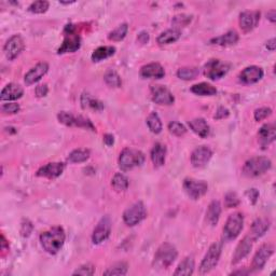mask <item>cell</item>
Instances as JSON below:
<instances>
[{"instance_id": "11a10c76", "label": "cell", "mask_w": 276, "mask_h": 276, "mask_svg": "<svg viewBox=\"0 0 276 276\" xmlns=\"http://www.w3.org/2000/svg\"><path fill=\"white\" fill-rule=\"evenodd\" d=\"M138 41H139L140 43H143V44L147 43L148 41H149V35H148V33H145V32L140 33L139 36H138Z\"/></svg>"}, {"instance_id": "d6a6232c", "label": "cell", "mask_w": 276, "mask_h": 276, "mask_svg": "<svg viewBox=\"0 0 276 276\" xmlns=\"http://www.w3.org/2000/svg\"><path fill=\"white\" fill-rule=\"evenodd\" d=\"M179 38H180V32L178 29L173 28V29H168V30H165V32L161 33L157 41L159 44H170L173 42H176V41Z\"/></svg>"}, {"instance_id": "91938a15", "label": "cell", "mask_w": 276, "mask_h": 276, "mask_svg": "<svg viewBox=\"0 0 276 276\" xmlns=\"http://www.w3.org/2000/svg\"><path fill=\"white\" fill-rule=\"evenodd\" d=\"M231 274H232V275H236V274H242V275H243V274H248V271H241V270H239V271H236V272H233V273H231Z\"/></svg>"}, {"instance_id": "bcb514c9", "label": "cell", "mask_w": 276, "mask_h": 276, "mask_svg": "<svg viewBox=\"0 0 276 276\" xmlns=\"http://www.w3.org/2000/svg\"><path fill=\"white\" fill-rule=\"evenodd\" d=\"M239 204V199L235 192H229L225 196V205L228 208L236 207Z\"/></svg>"}, {"instance_id": "7a4b0ae2", "label": "cell", "mask_w": 276, "mask_h": 276, "mask_svg": "<svg viewBox=\"0 0 276 276\" xmlns=\"http://www.w3.org/2000/svg\"><path fill=\"white\" fill-rule=\"evenodd\" d=\"M178 257L177 249L170 243H164L158 248L157 253L154 255L153 267L158 269H169L171 264L175 262V260Z\"/></svg>"}, {"instance_id": "44dd1931", "label": "cell", "mask_w": 276, "mask_h": 276, "mask_svg": "<svg viewBox=\"0 0 276 276\" xmlns=\"http://www.w3.org/2000/svg\"><path fill=\"white\" fill-rule=\"evenodd\" d=\"M239 81L244 85H253L257 83L263 78V70L258 66L246 67L238 76Z\"/></svg>"}, {"instance_id": "4fadbf2b", "label": "cell", "mask_w": 276, "mask_h": 276, "mask_svg": "<svg viewBox=\"0 0 276 276\" xmlns=\"http://www.w3.org/2000/svg\"><path fill=\"white\" fill-rule=\"evenodd\" d=\"M151 98L158 105L170 106L173 105L175 97L168 87L164 85H151L150 87Z\"/></svg>"}, {"instance_id": "680465c9", "label": "cell", "mask_w": 276, "mask_h": 276, "mask_svg": "<svg viewBox=\"0 0 276 276\" xmlns=\"http://www.w3.org/2000/svg\"><path fill=\"white\" fill-rule=\"evenodd\" d=\"M276 11L275 10H271L270 12H268V19L271 21L272 23H275V21H276Z\"/></svg>"}, {"instance_id": "d4e9b609", "label": "cell", "mask_w": 276, "mask_h": 276, "mask_svg": "<svg viewBox=\"0 0 276 276\" xmlns=\"http://www.w3.org/2000/svg\"><path fill=\"white\" fill-rule=\"evenodd\" d=\"M259 137L260 145L262 146L263 149L272 144L276 137V128L274 124H264V126L259 129Z\"/></svg>"}, {"instance_id": "6f0895ef", "label": "cell", "mask_w": 276, "mask_h": 276, "mask_svg": "<svg viewBox=\"0 0 276 276\" xmlns=\"http://www.w3.org/2000/svg\"><path fill=\"white\" fill-rule=\"evenodd\" d=\"M1 251H2V253L9 251V244L7 243V239H6V237H4L3 234L1 235Z\"/></svg>"}, {"instance_id": "4316f807", "label": "cell", "mask_w": 276, "mask_h": 276, "mask_svg": "<svg viewBox=\"0 0 276 276\" xmlns=\"http://www.w3.org/2000/svg\"><path fill=\"white\" fill-rule=\"evenodd\" d=\"M189 127L196 135L202 138H206L211 133V127L203 118H196L189 121Z\"/></svg>"}, {"instance_id": "3957f363", "label": "cell", "mask_w": 276, "mask_h": 276, "mask_svg": "<svg viewBox=\"0 0 276 276\" xmlns=\"http://www.w3.org/2000/svg\"><path fill=\"white\" fill-rule=\"evenodd\" d=\"M145 162V154L142 151L131 148L122 150L119 157V166L124 171L131 170L138 166H142Z\"/></svg>"}, {"instance_id": "603a6c76", "label": "cell", "mask_w": 276, "mask_h": 276, "mask_svg": "<svg viewBox=\"0 0 276 276\" xmlns=\"http://www.w3.org/2000/svg\"><path fill=\"white\" fill-rule=\"evenodd\" d=\"M139 74L144 79H161L165 76V70L159 63H150L143 66Z\"/></svg>"}, {"instance_id": "e575fe53", "label": "cell", "mask_w": 276, "mask_h": 276, "mask_svg": "<svg viewBox=\"0 0 276 276\" xmlns=\"http://www.w3.org/2000/svg\"><path fill=\"white\" fill-rule=\"evenodd\" d=\"M147 126L153 134H160L163 129L162 121H161V119L157 112H151L149 114L147 118Z\"/></svg>"}, {"instance_id": "7dc6e473", "label": "cell", "mask_w": 276, "mask_h": 276, "mask_svg": "<svg viewBox=\"0 0 276 276\" xmlns=\"http://www.w3.org/2000/svg\"><path fill=\"white\" fill-rule=\"evenodd\" d=\"M20 105L17 103H8L3 104L1 106V111L3 114H15L20 111Z\"/></svg>"}, {"instance_id": "ee69618b", "label": "cell", "mask_w": 276, "mask_h": 276, "mask_svg": "<svg viewBox=\"0 0 276 276\" xmlns=\"http://www.w3.org/2000/svg\"><path fill=\"white\" fill-rule=\"evenodd\" d=\"M95 273V267L91 263H85L78 268L72 275H83V276H91Z\"/></svg>"}, {"instance_id": "f35d334b", "label": "cell", "mask_w": 276, "mask_h": 276, "mask_svg": "<svg viewBox=\"0 0 276 276\" xmlns=\"http://www.w3.org/2000/svg\"><path fill=\"white\" fill-rule=\"evenodd\" d=\"M128 32V25L127 23L119 25L116 29H113L112 32L109 33L108 39L111 41H121L127 37Z\"/></svg>"}, {"instance_id": "f6af8a7d", "label": "cell", "mask_w": 276, "mask_h": 276, "mask_svg": "<svg viewBox=\"0 0 276 276\" xmlns=\"http://www.w3.org/2000/svg\"><path fill=\"white\" fill-rule=\"evenodd\" d=\"M271 114H272V109L269 107H261L255 110L254 117L256 121H262V120L270 117Z\"/></svg>"}, {"instance_id": "f5cc1de1", "label": "cell", "mask_w": 276, "mask_h": 276, "mask_svg": "<svg viewBox=\"0 0 276 276\" xmlns=\"http://www.w3.org/2000/svg\"><path fill=\"white\" fill-rule=\"evenodd\" d=\"M229 116V110L225 107H219L215 114V119H225Z\"/></svg>"}, {"instance_id": "ac0fdd59", "label": "cell", "mask_w": 276, "mask_h": 276, "mask_svg": "<svg viewBox=\"0 0 276 276\" xmlns=\"http://www.w3.org/2000/svg\"><path fill=\"white\" fill-rule=\"evenodd\" d=\"M65 170V164L61 162H51L45 164L37 170L38 177H44V178L49 179H55L57 177H60L63 171Z\"/></svg>"}, {"instance_id": "681fc988", "label": "cell", "mask_w": 276, "mask_h": 276, "mask_svg": "<svg viewBox=\"0 0 276 276\" xmlns=\"http://www.w3.org/2000/svg\"><path fill=\"white\" fill-rule=\"evenodd\" d=\"M33 225L32 222L26 220L22 223V227H21V234H22V236L24 237H28L30 235V233L33 231Z\"/></svg>"}, {"instance_id": "f1b7e54d", "label": "cell", "mask_w": 276, "mask_h": 276, "mask_svg": "<svg viewBox=\"0 0 276 276\" xmlns=\"http://www.w3.org/2000/svg\"><path fill=\"white\" fill-rule=\"evenodd\" d=\"M166 159V147L164 145L157 143L152 150H151V160L154 164L155 168H161L165 163Z\"/></svg>"}, {"instance_id": "8d00e7d4", "label": "cell", "mask_w": 276, "mask_h": 276, "mask_svg": "<svg viewBox=\"0 0 276 276\" xmlns=\"http://www.w3.org/2000/svg\"><path fill=\"white\" fill-rule=\"evenodd\" d=\"M199 74L200 70L196 67H182V68H179L178 71H177V77L181 80L190 81L195 79Z\"/></svg>"}, {"instance_id": "2e32d148", "label": "cell", "mask_w": 276, "mask_h": 276, "mask_svg": "<svg viewBox=\"0 0 276 276\" xmlns=\"http://www.w3.org/2000/svg\"><path fill=\"white\" fill-rule=\"evenodd\" d=\"M274 253V246L272 244H263L261 247H260L256 255H255L252 268L254 271H260L262 270L263 267L267 263L269 258L272 256Z\"/></svg>"}, {"instance_id": "1f68e13d", "label": "cell", "mask_w": 276, "mask_h": 276, "mask_svg": "<svg viewBox=\"0 0 276 276\" xmlns=\"http://www.w3.org/2000/svg\"><path fill=\"white\" fill-rule=\"evenodd\" d=\"M191 92L200 96H212L217 94V88L210 83L201 82L191 87Z\"/></svg>"}, {"instance_id": "6da1fadb", "label": "cell", "mask_w": 276, "mask_h": 276, "mask_svg": "<svg viewBox=\"0 0 276 276\" xmlns=\"http://www.w3.org/2000/svg\"><path fill=\"white\" fill-rule=\"evenodd\" d=\"M66 234L62 227H54L40 235L41 246L50 255H56L64 246Z\"/></svg>"}, {"instance_id": "9f6ffc18", "label": "cell", "mask_w": 276, "mask_h": 276, "mask_svg": "<svg viewBox=\"0 0 276 276\" xmlns=\"http://www.w3.org/2000/svg\"><path fill=\"white\" fill-rule=\"evenodd\" d=\"M265 46H267V49L270 50V51H274L275 48H276V40L275 38H272V39H270L267 44H265Z\"/></svg>"}, {"instance_id": "4dcf8cb0", "label": "cell", "mask_w": 276, "mask_h": 276, "mask_svg": "<svg viewBox=\"0 0 276 276\" xmlns=\"http://www.w3.org/2000/svg\"><path fill=\"white\" fill-rule=\"evenodd\" d=\"M116 53V48L112 45H104V46H100V48H97L96 50H94L92 54V61L95 62H101L104 61L106 59H109V57H111L112 55H114Z\"/></svg>"}, {"instance_id": "9a60e30c", "label": "cell", "mask_w": 276, "mask_h": 276, "mask_svg": "<svg viewBox=\"0 0 276 276\" xmlns=\"http://www.w3.org/2000/svg\"><path fill=\"white\" fill-rule=\"evenodd\" d=\"M212 157V151L207 146H200L191 153V163L196 169L204 168Z\"/></svg>"}, {"instance_id": "5b68a950", "label": "cell", "mask_w": 276, "mask_h": 276, "mask_svg": "<svg viewBox=\"0 0 276 276\" xmlns=\"http://www.w3.org/2000/svg\"><path fill=\"white\" fill-rule=\"evenodd\" d=\"M272 168V162L267 157H255L248 160L243 168V174L247 177H258Z\"/></svg>"}, {"instance_id": "9c48e42d", "label": "cell", "mask_w": 276, "mask_h": 276, "mask_svg": "<svg viewBox=\"0 0 276 276\" xmlns=\"http://www.w3.org/2000/svg\"><path fill=\"white\" fill-rule=\"evenodd\" d=\"M147 217V211L143 202H137L123 212V220L128 227H134Z\"/></svg>"}, {"instance_id": "8fae6325", "label": "cell", "mask_w": 276, "mask_h": 276, "mask_svg": "<svg viewBox=\"0 0 276 276\" xmlns=\"http://www.w3.org/2000/svg\"><path fill=\"white\" fill-rule=\"evenodd\" d=\"M184 189L192 200H199L208 191V185L204 180L194 178H186L184 180Z\"/></svg>"}, {"instance_id": "484cf974", "label": "cell", "mask_w": 276, "mask_h": 276, "mask_svg": "<svg viewBox=\"0 0 276 276\" xmlns=\"http://www.w3.org/2000/svg\"><path fill=\"white\" fill-rule=\"evenodd\" d=\"M221 215V205L219 201H212L206 211V222L212 227H215Z\"/></svg>"}, {"instance_id": "836d02e7", "label": "cell", "mask_w": 276, "mask_h": 276, "mask_svg": "<svg viewBox=\"0 0 276 276\" xmlns=\"http://www.w3.org/2000/svg\"><path fill=\"white\" fill-rule=\"evenodd\" d=\"M81 104H82V108L83 109H86V108H90L93 109V110H103L104 109V104L100 101L95 100V98H93L90 94H83L81 96Z\"/></svg>"}, {"instance_id": "db71d44e", "label": "cell", "mask_w": 276, "mask_h": 276, "mask_svg": "<svg viewBox=\"0 0 276 276\" xmlns=\"http://www.w3.org/2000/svg\"><path fill=\"white\" fill-rule=\"evenodd\" d=\"M104 143H105V145H107L108 147H111V146L114 144L113 135H111V134L104 135Z\"/></svg>"}, {"instance_id": "b9f144b4", "label": "cell", "mask_w": 276, "mask_h": 276, "mask_svg": "<svg viewBox=\"0 0 276 276\" xmlns=\"http://www.w3.org/2000/svg\"><path fill=\"white\" fill-rule=\"evenodd\" d=\"M127 273V264L124 262H119L114 264L106 272H104L105 275H126Z\"/></svg>"}, {"instance_id": "ab89813d", "label": "cell", "mask_w": 276, "mask_h": 276, "mask_svg": "<svg viewBox=\"0 0 276 276\" xmlns=\"http://www.w3.org/2000/svg\"><path fill=\"white\" fill-rule=\"evenodd\" d=\"M104 80H105L106 85L110 87H120L122 85L121 78H120L117 72L112 69L108 70L106 72L105 76H104Z\"/></svg>"}, {"instance_id": "74e56055", "label": "cell", "mask_w": 276, "mask_h": 276, "mask_svg": "<svg viewBox=\"0 0 276 276\" xmlns=\"http://www.w3.org/2000/svg\"><path fill=\"white\" fill-rule=\"evenodd\" d=\"M111 186L113 187V189L118 192L126 191L128 188L127 177L121 173H117L113 176V178L111 180Z\"/></svg>"}, {"instance_id": "f907efd6", "label": "cell", "mask_w": 276, "mask_h": 276, "mask_svg": "<svg viewBox=\"0 0 276 276\" xmlns=\"http://www.w3.org/2000/svg\"><path fill=\"white\" fill-rule=\"evenodd\" d=\"M245 195L247 196V199L249 200V202L252 203V204H256L259 199V191L255 188L248 189L246 192H245Z\"/></svg>"}, {"instance_id": "83f0119b", "label": "cell", "mask_w": 276, "mask_h": 276, "mask_svg": "<svg viewBox=\"0 0 276 276\" xmlns=\"http://www.w3.org/2000/svg\"><path fill=\"white\" fill-rule=\"evenodd\" d=\"M194 258L192 256L186 257L177 267L176 271L174 272L175 276H190L194 272Z\"/></svg>"}, {"instance_id": "c3c4849f", "label": "cell", "mask_w": 276, "mask_h": 276, "mask_svg": "<svg viewBox=\"0 0 276 276\" xmlns=\"http://www.w3.org/2000/svg\"><path fill=\"white\" fill-rule=\"evenodd\" d=\"M192 20V17L190 15H186V14H182V15H178V17H175L173 20V24L176 26V27H185V26L188 25Z\"/></svg>"}, {"instance_id": "52a82bcc", "label": "cell", "mask_w": 276, "mask_h": 276, "mask_svg": "<svg viewBox=\"0 0 276 276\" xmlns=\"http://www.w3.org/2000/svg\"><path fill=\"white\" fill-rule=\"evenodd\" d=\"M244 227V216L242 212H234L229 216L228 220L223 228V237L226 241H233L239 233L242 232Z\"/></svg>"}, {"instance_id": "ba28073f", "label": "cell", "mask_w": 276, "mask_h": 276, "mask_svg": "<svg viewBox=\"0 0 276 276\" xmlns=\"http://www.w3.org/2000/svg\"><path fill=\"white\" fill-rule=\"evenodd\" d=\"M57 119L61 123H63L64 126L67 127H82L86 129H91V131H95V127L93 126V123L90 121V119L82 116H76V114L67 111H61L57 114Z\"/></svg>"}, {"instance_id": "5bb4252c", "label": "cell", "mask_w": 276, "mask_h": 276, "mask_svg": "<svg viewBox=\"0 0 276 276\" xmlns=\"http://www.w3.org/2000/svg\"><path fill=\"white\" fill-rule=\"evenodd\" d=\"M25 49L23 38L20 35H14L10 38L3 46V52L9 61H13L22 53Z\"/></svg>"}, {"instance_id": "d590c367", "label": "cell", "mask_w": 276, "mask_h": 276, "mask_svg": "<svg viewBox=\"0 0 276 276\" xmlns=\"http://www.w3.org/2000/svg\"><path fill=\"white\" fill-rule=\"evenodd\" d=\"M91 152L88 149H76L70 152L68 161L70 163H82L90 158Z\"/></svg>"}, {"instance_id": "d6986e66", "label": "cell", "mask_w": 276, "mask_h": 276, "mask_svg": "<svg viewBox=\"0 0 276 276\" xmlns=\"http://www.w3.org/2000/svg\"><path fill=\"white\" fill-rule=\"evenodd\" d=\"M48 70H49L48 63H45V62H40V63L33 67V68L25 75L24 81L26 83V85H32L40 81L46 72H48Z\"/></svg>"}, {"instance_id": "7402d4cb", "label": "cell", "mask_w": 276, "mask_h": 276, "mask_svg": "<svg viewBox=\"0 0 276 276\" xmlns=\"http://www.w3.org/2000/svg\"><path fill=\"white\" fill-rule=\"evenodd\" d=\"M24 94L23 87L17 83H9L2 88L1 94H0V100L2 102L17 101Z\"/></svg>"}, {"instance_id": "ffe728a7", "label": "cell", "mask_w": 276, "mask_h": 276, "mask_svg": "<svg viewBox=\"0 0 276 276\" xmlns=\"http://www.w3.org/2000/svg\"><path fill=\"white\" fill-rule=\"evenodd\" d=\"M253 243H254V239L252 238L251 235H246L241 242L238 243L235 252H234L233 254L232 264L238 263L239 261H242L245 257L248 256L253 248Z\"/></svg>"}, {"instance_id": "7c38bea8", "label": "cell", "mask_w": 276, "mask_h": 276, "mask_svg": "<svg viewBox=\"0 0 276 276\" xmlns=\"http://www.w3.org/2000/svg\"><path fill=\"white\" fill-rule=\"evenodd\" d=\"M111 232V219L109 216H104L102 219L98 221L94 231L92 234V242L93 244L98 245L106 239L110 235Z\"/></svg>"}, {"instance_id": "60d3db41", "label": "cell", "mask_w": 276, "mask_h": 276, "mask_svg": "<svg viewBox=\"0 0 276 276\" xmlns=\"http://www.w3.org/2000/svg\"><path fill=\"white\" fill-rule=\"evenodd\" d=\"M50 3L48 1H45V0H38V1H35L30 4L28 7V11L36 14H42L48 11Z\"/></svg>"}, {"instance_id": "277c9868", "label": "cell", "mask_w": 276, "mask_h": 276, "mask_svg": "<svg viewBox=\"0 0 276 276\" xmlns=\"http://www.w3.org/2000/svg\"><path fill=\"white\" fill-rule=\"evenodd\" d=\"M65 39L63 41V44L60 46L57 53L59 54H65V53H74L78 51L81 46V38L80 36L77 34V27L75 25L69 24L66 25L64 29Z\"/></svg>"}, {"instance_id": "7bdbcfd3", "label": "cell", "mask_w": 276, "mask_h": 276, "mask_svg": "<svg viewBox=\"0 0 276 276\" xmlns=\"http://www.w3.org/2000/svg\"><path fill=\"white\" fill-rule=\"evenodd\" d=\"M169 129L171 134L175 135V136H182V135H185L187 133V128L184 124L176 121H173L169 124Z\"/></svg>"}, {"instance_id": "816d5d0a", "label": "cell", "mask_w": 276, "mask_h": 276, "mask_svg": "<svg viewBox=\"0 0 276 276\" xmlns=\"http://www.w3.org/2000/svg\"><path fill=\"white\" fill-rule=\"evenodd\" d=\"M48 92H49V88H48V85H38L37 87H36V95H37L38 97H44L48 95Z\"/></svg>"}, {"instance_id": "30bf717a", "label": "cell", "mask_w": 276, "mask_h": 276, "mask_svg": "<svg viewBox=\"0 0 276 276\" xmlns=\"http://www.w3.org/2000/svg\"><path fill=\"white\" fill-rule=\"evenodd\" d=\"M230 67L228 64L223 63L220 60H211L208 61L204 66V75L207 77L208 79H211L212 81L219 80L221 78L225 77Z\"/></svg>"}, {"instance_id": "8992f818", "label": "cell", "mask_w": 276, "mask_h": 276, "mask_svg": "<svg viewBox=\"0 0 276 276\" xmlns=\"http://www.w3.org/2000/svg\"><path fill=\"white\" fill-rule=\"evenodd\" d=\"M222 253V243L216 242L211 245L200 265V273L207 274L217 267Z\"/></svg>"}, {"instance_id": "cb8c5ba5", "label": "cell", "mask_w": 276, "mask_h": 276, "mask_svg": "<svg viewBox=\"0 0 276 276\" xmlns=\"http://www.w3.org/2000/svg\"><path fill=\"white\" fill-rule=\"evenodd\" d=\"M271 222L267 218H258V219L255 220L251 228V234L249 235L252 236L254 241L263 236L267 231L270 229Z\"/></svg>"}, {"instance_id": "f546056e", "label": "cell", "mask_w": 276, "mask_h": 276, "mask_svg": "<svg viewBox=\"0 0 276 276\" xmlns=\"http://www.w3.org/2000/svg\"><path fill=\"white\" fill-rule=\"evenodd\" d=\"M237 41H238V34L236 32H234V30H231V32H228L225 35H221L220 37L212 39L211 43L220 46H230L235 44Z\"/></svg>"}, {"instance_id": "e0dca14e", "label": "cell", "mask_w": 276, "mask_h": 276, "mask_svg": "<svg viewBox=\"0 0 276 276\" xmlns=\"http://www.w3.org/2000/svg\"><path fill=\"white\" fill-rule=\"evenodd\" d=\"M259 21V11H244L239 15V27L244 33H249L257 27Z\"/></svg>"}]
</instances>
